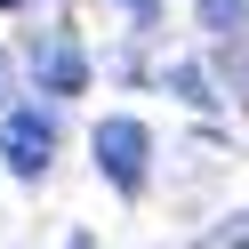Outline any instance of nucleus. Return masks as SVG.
Instances as JSON below:
<instances>
[{"label":"nucleus","mask_w":249,"mask_h":249,"mask_svg":"<svg viewBox=\"0 0 249 249\" xmlns=\"http://www.w3.org/2000/svg\"><path fill=\"white\" fill-rule=\"evenodd\" d=\"M169 89H177L185 105H217V89H209V72H201V65H169Z\"/></svg>","instance_id":"nucleus-5"},{"label":"nucleus","mask_w":249,"mask_h":249,"mask_svg":"<svg viewBox=\"0 0 249 249\" xmlns=\"http://www.w3.org/2000/svg\"><path fill=\"white\" fill-rule=\"evenodd\" d=\"M97 169H105V185L113 193H145V169H153V129L137 113H105L97 121Z\"/></svg>","instance_id":"nucleus-1"},{"label":"nucleus","mask_w":249,"mask_h":249,"mask_svg":"<svg viewBox=\"0 0 249 249\" xmlns=\"http://www.w3.org/2000/svg\"><path fill=\"white\" fill-rule=\"evenodd\" d=\"M193 8H201V24H209L217 40H241L249 33V0H193Z\"/></svg>","instance_id":"nucleus-4"},{"label":"nucleus","mask_w":249,"mask_h":249,"mask_svg":"<svg viewBox=\"0 0 249 249\" xmlns=\"http://www.w3.org/2000/svg\"><path fill=\"white\" fill-rule=\"evenodd\" d=\"M201 249H249V209L233 217V225H217V233H209V241H201Z\"/></svg>","instance_id":"nucleus-6"},{"label":"nucleus","mask_w":249,"mask_h":249,"mask_svg":"<svg viewBox=\"0 0 249 249\" xmlns=\"http://www.w3.org/2000/svg\"><path fill=\"white\" fill-rule=\"evenodd\" d=\"M33 72H40L49 97H81V89H89V56L72 49V40H49V49L33 56Z\"/></svg>","instance_id":"nucleus-3"},{"label":"nucleus","mask_w":249,"mask_h":249,"mask_svg":"<svg viewBox=\"0 0 249 249\" xmlns=\"http://www.w3.org/2000/svg\"><path fill=\"white\" fill-rule=\"evenodd\" d=\"M0 8H17V0H0Z\"/></svg>","instance_id":"nucleus-9"},{"label":"nucleus","mask_w":249,"mask_h":249,"mask_svg":"<svg viewBox=\"0 0 249 249\" xmlns=\"http://www.w3.org/2000/svg\"><path fill=\"white\" fill-rule=\"evenodd\" d=\"M121 8H137V17H153V0H121Z\"/></svg>","instance_id":"nucleus-8"},{"label":"nucleus","mask_w":249,"mask_h":249,"mask_svg":"<svg viewBox=\"0 0 249 249\" xmlns=\"http://www.w3.org/2000/svg\"><path fill=\"white\" fill-rule=\"evenodd\" d=\"M225 89L249 105V49H233V56H225Z\"/></svg>","instance_id":"nucleus-7"},{"label":"nucleus","mask_w":249,"mask_h":249,"mask_svg":"<svg viewBox=\"0 0 249 249\" xmlns=\"http://www.w3.org/2000/svg\"><path fill=\"white\" fill-rule=\"evenodd\" d=\"M49 161H56V121L40 113V105H8V113H0V169L24 177V185H40Z\"/></svg>","instance_id":"nucleus-2"},{"label":"nucleus","mask_w":249,"mask_h":249,"mask_svg":"<svg viewBox=\"0 0 249 249\" xmlns=\"http://www.w3.org/2000/svg\"><path fill=\"white\" fill-rule=\"evenodd\" d=\"M0 113H8V105H0Z\"/></svg>","instance_id":"nucleus-10"}]
</instances>
